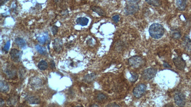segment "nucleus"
Returning <instances> with one entry per match:
<instances>
[{"label":"nucleus","instance_id":"nucleus-30","mask_svg":"<svg viewBox=\"0 0 191 107\" xmlns=\"http://www.w3.org/2000/svg\"><path fill=\"white\" fill-rule=\"evenodd\" d=\"M164 67L165 68H171V66H170V65L166 62H164Z\"/></svg>","mask_w":191,"mask_h":107},{"label":"nucleus","instance_id":"nucleus-8","mask_svg":"<svg viewBox=\"0 0 191 107\" xmlns=\"http://www.w3.org/2000/svg\"><path fill=\"white\" fill-rule=\"evenodd\" d=\"M22 52L18 50L13 49L10 52L11 59L14 62H18L20 61L22 56Z\"/></svg>","mask_w":191,"mask_h":107},{"label":"nucleus","instance_id":"nucleus-27","mask_svg":"<svg viewBox=\"0 0 191 107\" xmlns=\"http://www.w3.org/2000/svg\"><path fill=\"white\" fill-rule=\"evenodd\" d=\"M57 30H58V28L56 26H53L51 28V31L52 32L53 35L56 34Z\"/></svg>","mask_w":191,"mask_h":107},{"label":"nucleus","instance_id":"nucleus-34","mask_svg":"<svg viewBox=\"0 0 191 107\" xmlns=\"http://www.w3.org/2000/svg\"><path fill=\"white\" fill-rule=\"evenodd\" d=\"M90 107H99V106L96 104H93L90 106Z\"/></svg>","mask_w":191,"mask_h":107},{"label":"nucleus","instance_id":"nucleus-23","mask_svg":"<svg viewBox=\"0 0 191 107\" xmlns=\"http://www.w3.org/2000/svg\"><path fill=\"white\" fill-rule=\"evenodd\" d=\"M146 2L147 3H149V5H152L153 6H158L160 5L161 4V1H149V0H146Z\"/></svg>","mask_w":191,"mask_h":107},{"label":"nucleus","instance_id":"nucleus-29","mask_svg":"<svg viewBox=\"0 0 191 107\" xmlns=\"http://www.w3.org/2000/svg\"><path fill=\"white\" fill-rule=\"evenodd\" d=\"M106 107H120V106L116 103H111L107 106Z\"/></svg>","mask_w":191,"mask_h":107},{"label":"nucleus","instance_id":"nucleus-35","mask_svg":"<svg viewBox=\"0 0 191 107\" xmlns=\"http://www.w3.org/2000/svg\"><path fill=\"white\" fill-rule=\"evenodd\" d=\"M75 107H82V106H75Z\"/></svg>","mask_w":191,"mask_h":107},{"label":"nucleus","instance_id":"nucleus-10","mask_svg":"<svg viewBox=\"0 0 191 107\" xmlns=\"http://www.w3.org/2000/svg\"><path fill=\"white\" fill-rule=\"evenodd\" d=\"M26 100L30 104H39L41 102L40 99L35 96H27L26 97Z\"/></svg>","mask_w":191,"mask_h":107},{"label":"nucleus","instance_id":"nucleus-15","mask_svg":"<svg viewBox=\"0 0 191 107\" xmlns=\"http://www.w3.org/2000/svg\"><path fill=\"white\" fill-rule=\"evenodd\" d=\"M91 9L93 12H95L96 13H97L100 16H104L106 15L105 12L102 8L98 7V6H92Z\"/></svg>","mask_w":191,"mask_h":107},{"label":"nucleus","instance_id":"nucleus-14","mask_svg":"<svg viewBox=\"0 0 191 107\" xmlns=\"http://www.w3.org/2000/svg\"><path fill=\"white\" fill-rule=\"evenodd\" d=\"M88 19L86 17H79L76 20V22L77 24L80 25L82 26H85L88 24Z\"/></svg>","mask_w":191,"mask_h":107},{"label":"nucleus","instance_id":"nucleus-4","mask_svg":"<svg viewBox=\"0 0 191 107\" xmlns=\"http://www.w3.org/2000/svg\"><path fill=\"white\" fill-rule=\"evenodd\" d=\"M174 101L177 105L180 107H184L186 103L185 95L181 92H178L174 95Z\"/></svg>","mask_w":191,"mask_h":107},{"label":"nucleus","instance_id":"nucleus-11","mask_svg":"<svg viewBox=\"0 0 191 107\" xmlns=\"http://www.w3.org/2000/svg\"><path fill=\"white\" fill-rule=\"evenodd\" d=\"M184 46L187 51H191V40L188 37H185L183 41Z\"/></svg>","mask_w":191,"mask_h":107},{"label":"nucleus","instance_id":"nucleus-24","mask_svg":"<svg viewBox=\"0 0 191 107\" xmlns=\"http://www.w3.org/2000/svg\"><path fill=\"white\" fill-rule=\"evenodd\" d=\"M131 77L129 79V81L132 82V83H134L135 81H136L137 80L138 78V74L136 73H131Z\"/></svg>","mask_w":191,"mask_h":107},{"label":"nucleus","instance_id":"nucleus-22","mask_svg":"<svg viewBox=\"0 0 191 107\" xmlns=\"http://www.w3.org/2000/svg\"><path fill=\"white\" fill-rule=\"evenodd\" d=\"M48 38V37L47 35H43V36L38 37L37 40L41 44H44L45 42H46Z\"/></svg>","mask_w":191,"mask_h":107},{"label":"nucleus","instance_id":"nucleus-1","mask_svg":"<svg viewBox=\"0 0 191 107\" xmlns=\"http://www.w3.org/2000/svg\"><path fill=\"white\" fill-rule=\"evenodd\" d=\"M149 33L152 38L158 39L164 34V29L162 25L159 23H154L150 27Z\"/></svg>","mask_w":191,"mask_h":107},{"label":"nucleus","instance_id":"nucleus-31","mask_svg":"<svg viewBox=\"0 0 191 107\" xmlns=\"http://www.w3.org/2000/svg\"><path fill=\"white\" fill-rule=\"evenodd\" d=\"M3 103H4V101L2 98H1V102H0V105H1V106L2 107L3 105Z\"/></svg>","mask_w":191,"mask_h":107},{"label":"nucleus","instance_id":"nucleus-25","mask_svg":"<svg viewBox=\"0 0 191 107\" xmlns=\"http://www.w3.org/2000/svg\"><path fill=\"white\" fill-rule=\"evenodd\" d=\"M107 99V96L103 93H99L97 96L98 101H102Z\"/></svg>","mask_w":191,"mask_h":107},{"label":"nucleus","instance_id":"nucleus-19","mask_svg":"<svg viewBox=\"0 0 191 107\" xmlns=\"http://www.w3.org/2000/svg\"><path fill=\"white\" fill-rule=\"evenodd\" d=\"M35 49H36L38 52L42 55H45L47 53L46 48L43 47L41 46L38 45V44L35 45Z\"/></svg>","mask_w":191,"mask_h":107},{"label":"nucleus","instance_id":"nucleus-28","mask_svg":"<svg viewBox=\"0 0 191 107\" xmlns=\"http://www.w3.org/2000/svg\"><path fill=\"white\" fill-rule=\"evenodd\" d=\"M120 17L119 15H115L112 17V20L116 23L119 22V20H120Z\"/></svg>","mask_w":191,"mask_h":107},{"label":"nucleus","instance_id":"nucleus-9","mask_svg":"<svg viewBox=\"0 0 191 107\" xmlns=\"http://www.w3.org/2000/svg\"><path fill=\"white\" fill-rule=\"evenodd\" d=\"M63 42L61 40L56 38L53 42V48L57 52H59L62 50Z\"/></svg>","mask_w":191,"mask_h":107},{"label":"nucleus","instance_id":"nucleus-18","mask_svg":"<svg viewBox=\"0 0 191 107\" xmlns=\"http://www.w3.org/2000/svg\"><path fill=\"white\" fill-rule=\"evenodd\" d=\"M48 67V65L46 61H44V60L40 61L38 64V67L39 69L42 71H44L47 69Z\"/></svg>","mask_w":191,"mask_h":107},{"label":"nucleus","instance_id":"nucleus-13","mask_svg":"<svg viewBox=\"0 0 191 107\" xmlns=\"http://www.w3.org/2000/svg\"><path fill=\"white\" fill-rule=\"evenodd\" d=\"M96 74L95 73H91V74H87L84 77L83 81L85 83H90L94 81V80L96 78Z\"/></svg>","mask_w":191,"mask_h":107},{"label":"nucleus","instance_id":"nucleus-5","mask_svg":"<svg viewBox=\"0 0 191 107\" xmlns=\"http://www.w3.org/2000/svg\"><path fill=\"white\" fill-rule=\"evenodd\" d=\"M146 86L145 84H140L137 86L133 90V95L137 98H139L143 95L146 90Z\"/></svg>","mask_w":191,"mask_h":107},{"label":"nucleus","instance_id":"nucleus-17","mask_svg":"<svg viewBox=\"0 0 191 107\" xmlns=\"http://www.w3.org/2000/svg\"><path fill=\"white\" fill-rule=\"evenodd\" d=\"M9 90V87L8 84L5 81H1L0 83V90L1 91L3 92H7Z\"/></svg>","mask_w":191,"mask_h":107},{"label":"nucleus","instance_id":"nucleus-12","mask_svg":"<svg viewBox=\"0 0 191 107\" xmlns=\"http://www.w3.org/2000/svg\"><path fill=\"white\" fill-rule=\"evenodd\" d=\"M15 44L22 49H25L26 48V43L25 40L23 38H17L15 40Z\"/></svg>","mask_w":191,"mask_h":107},{"label":"nucleus","instance_id":"nucleus-2","mask_svg":"<svg viewBox=\"0 0 191 107\" xmlns=\"http://www.w3.org/2000/svg\"><path fill=\"white\" fill-rule=\"evenodd\" d=\"M139 9L138 1H129L125 8V13L127 15H133L137 12Z\"/></svg>","mask_w":191,"mask_h":107},{"label":"nucleus","instance_id":"nucleus-7","mask_svg":"<svg viewBox=\"0 0 191 107\" xmlns=\"http://www.w3.org/2000/svg\"><path fill=\"white\" fill-rule=\"evenodd\" d=\"M174 62L175 67L179 70H183L184 69L186 66V62L182 57L178 56L174 58L173 59Z\"/></svg>","mask_w":191,"mask_h":107},{"label":"nucleus","instance_id":"nucleus-26","mask_svg":"<svg viewBox=\"0 0 191 107\" xmlns=\"http://www.w3.org/2000/svg\"><path fill=\"white\" fill-rule=\"evenodd\" d=\"M10 41H8L7 42L5 46L3 47V51L6 52H7L8 51H9L10 47Z\"/></svg>","mask_w":191,"mask_h":107},{"label":"nucleus","instance_id":"nucleus-21","mask_svg":"<svg viewBox=\"0 0 191 107\" xmlns=\"http://www.w3.org/2000/svg\"><path fill=\"white\" fill-rule=\"evenodd\" d=\"M5 73L7 74V76L10 78H13V77H15L16 75V71L14 69H11V68L6 69L5 71Z\"/></svg>","mask_w":191,"mask_h":107},{"label":"nucleus","instance_id":"nucleus-20","mask_svg":"<svg viewBox=\"0 0 191 107\" xmlns=\"http://www.w3.org/2000/svg\"><path fill=\"white\" fill-rule=\"evenodd\" d=\"M171 35L172 38H174V39H179L181 38V32L178 30H174L172 32Z\"/></svg>","mask_w":191,"mask_h":107},{"label":"nucleus","instance_id":"nucleus-6","mask_svg":"<svg viewBox=\"0 0 191 107\" xmlns=\"http://www.w3.org/2000/svg\"><path fill=\"white\" fill-rule=\"evenodd\" d=\"M157 71V69L154 68H148L144 71L142 74V77L145 80H151L156 75Z\"/></svg>","mask_w":191,"mask_h":107},{"label":"nucleus","instance_id":"nucleus-33","mask_svg":"<svg viewBox=\"0 0 191 107\" xmlns=\"http://www.w3.org/2000/svg\"><path fill=\"white\" fill-rule=\"evenodd\" d=\"M174 107V106L172 105H171V104H168L167 105L165 106V107Z\"/></svg>","mask_w":191,"mask_h":107},{"label":"nucleus","instance_id":"nucleus-32","mask_svg":"<svg viewBox=\"0 0 191 107\" xmlns=\"http://www.w3.org/2000/svg\"><path fill=\"white\" fill-rule=\"evenodd\" d=\"M51 67H52L53 69H54V68H55V63H54V62L53 61H52V62H51Z\"/></svg>","mask_w":191,"mask_h":107},{"label":"nucleus","instance_id":"nucleus-16","mask_svg":"<svg viewBox=\"0 0 191 107\" xmlns=\"http://www.w3.org/2000/svg\"><path fill=\"white\" fill-rule=\"evenodd\" d=\"M186 1H177L176 6L179 10L184 11L186 7Z\"/></svg>","mask_w":191,"mask_h":107},{"label":"nucleus","instance_id":"nucleus-3","mask_svg":"<svg viewBox=\"0 0 191 107\" xmlns=\"http://www.w3.org/2000/svg\"><path fill=\"white\" fill-rule=\"evenodd\" d=\"M128 63L130 66L134 68H138L142 66L144 63L142 58L138 56L132 57L128 59Z\"/></svg>","mask_w":191,"mask_h":107}]
</instances>
